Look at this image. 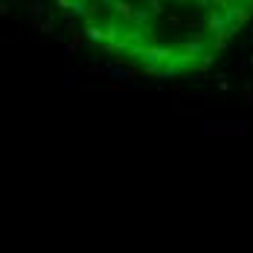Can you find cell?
I'll return each mask as SVG.
<instances>
[{
  "label": "cell",
  "instance_id": "cell-1",
  "mask_svg": "<svg viewBox=\"0 0 253 253\" xmlns=\"http://www.w3.org/2000/svg\"><path fill=\"white\" fill-rule=\"evenodd\" d=\"M204 134L207 137H230V140H239V137H248L251 134V123L248 120H207L204 123Z\"/></svg>",
  "mask_w": 253,
  "mask_h": 253
},
{
  "label": "cell",
  "instance_id": "cell-2",
  "mask_svg": "<svg viewBox=\"0 0 253 253\" xmlns=\"http://www.w3.org/2000/svg\"><path fill=\"white\" fill-rule=\"evenodd\" d=\"M175 50H177V55H175V58L180 61V67H183V64L195 61V58H198V55H201V52L207 50V44H204L201 38H192V35H189V38H183V41L177 44Z\"/></svg>",
  "mask_w": 253,
  "mask_h": 253
},
{
  "label": "cell",
  "instance_id": "cell-3",
  "mask_svg": "<svg viewBox=\"0 0 253 253\" xmlns=\"http://www.w3.org/2000/svg\"><path fill=\"white\" fill-rule=\"evenodd\" d=\"M111 9H114V15L117 18H123V24H131V18H134V3H128V0H111Z\"/></svg>",
  "mask_w": 253,
  "mask_h": 253
},
{
  "label": "cell",
  "instance_id": "cell-4",
  "mask_svg": "<svg viewBox=\"0 0 253 253\" xmlns=\"http://www.w3.org/2000/svg\"><path fill=\"white\" fill-rule=\"evenodd\" d=\"M204 26H207L210 32H218V29L230 26V18H227V15H218V12H210V15L204 18Z\"/></svg>",
  "mask_w": 253,
  "mask_h": 253
},
{
  "label": "cell",
  "instance_id": "cell-5",
  "mask_svg": "<svg viewBox=\"0 0 253 253\" xmlns=\"http://www.w3.org/2000/svg\"><path fill=\"white\" fill-rule=\"evenodd\" d=\"M55 21H58V15L50 12V15H44L35 26H38V32H41V35H52V32H55Z\"/></svg>",
  "mask_w": 253,
  "mask_h": 253
},
{
  "label": "cell",
  "instance_id": "cell-6",
  "mask_svg": "<svg viewBox=\"0 0 253 253\" xmlns=\"http://www.w3.org/2000/svg\"><path fill=\"white\" fill-rule=\"evenodd\" d=\"M177 26H189V29H201L204 18L201 15H177Z\"/></svg>",
  "mask_w": 253,
  "mask_h": 253
},
{
  "label": "cell",
  "instance_id": "cell-7",
  "mask_svg": "<svg viewBox=\"0 0 253 253\" xmlns=\"http://www.w3.org/2000/svg\"><path fill=\"white\" fill-rule=\"evenodd\" d=\"M84 38L87 41H93L96 47L102 44V26L99 24H84Z\"/></svg>",
  "mask_w": 253,
  "mask_h": 253
},
{
  "label": "cell",
  "instance_id": "cell-8",
  "mask_svg": "<svg viewBox=\"0 0 253 253\" xmlns=\"http://www.w3.org/2000/svg\"><path fill=\"white\" fill-rule=\"evenodd\" d=\"M44 15H47L44 12V0H29V18H32V24H38Z\"/></svg>",
  "mask_w": 253,
  "mask_h": 253
},
{
  "label": "cell",
  "instance_id": "cell-9",
  "mask_svg": "<svg viewBox=\"0 0 253 253\" xmlns=\"http://www.w3.org/2000/svg\"><path fill=\"white\" fill-rule=\"evenodd\" d=\"M233 102L242 105V108H253V87L251 90H239V93H233Z\"/></svg>",
  "mask_w": 253,
  "mask_h": 253
},
{
  "label": "cell",
  "instance_id": "cell-10",
  "mask_svg": "<svg viewBox=\"0 0 253 253\" xmlns=\"http://www.w3.org/2000/svg\"><path fill=\"white\" fill-rule=\"evenodd\" d=\"M154 15L149 12V9H134V18H131V26H143V24H149Z\"/></svg>",
  "mask_w": 253,
  "mask_h": 253
},
{
  "label": "cell",
  "instance_id": "cell-11",
  "mask_svg": "<svg viewBox=\"0 0 253 253\" xmlns=\"http://www.w3.org/2000/svg\"><path fill=\"white\" fill-rule=\"evenodd\" d=\"M140 32H143V41H146V44H160V38H157V32L152 29V24H143Z\"/></svg>",
  "mask_w": 253,
  "mask_h": 253
},
{
  "label": "cell",
  "instance_id": "cell-12",
  "mask_svg": "<svg viewBox=\"0 0 253 253\" xmlns=\"http://www.w3.org/2000/svg\"><path fill=\"white\" fill-rule=\"evenodd\" d=\"M146 9L152 15H163L166 12V0H146Z\"/></svg>",
  "mask_w": 253,
  "mask_h": 253
},
{
  "label": "cell",
  "instance_id": "cell-13",
  "mask_svg": "<svg viewBox=\"0 0 253 253\" xmlns=\"http://www.w3.org/2000/svg\"><path fill=\"white\" fill-rule=\"evenodd\" d=\"M84 6H87V0H70V12H73L76 18L84 15Z\"/></svg>",
  "mask_w": 253,
  "mask_h": 253
},
{
  "label": "cell",
  "instance_id": "cell-14",
  "mask_svg": "<svg viewBox=\"0 0 253 253\" xmlns=\"http://www.w3.org/2000/svg\"><path fill=\"white\" fill-rule=\"evenodd\" d=\"M67 82H64V87H67V90H79V87H82V79L79 76H73V73H67Z\"/></svg>",
  "mask_w": 253,
  "mask_h": 253
},
{
  "label": "cell",
  "instance_id": "cell-15",
  "mask_svg": "<svg viewBox=\"0 0 253 253\" xmlns=\"http://www.w3.org/2000/svg\"><path fill=\"white\" fill-rule=\"evenodd\" d=\"M64 58H79V44L67 41V44H64Z\"/></svg>",
  "mask_w": 253,
  "mask_h": 253
},
{
  "label": "cell",
  "instance_id": "cell-16",
  "mask_svg": "<svg viewBox=\"0 0 253 253\" xmlns=\"http://www.w3.org/2000/svg\"><path fill=\"white\" fill-rule=\"evenodd\" d=\"M230 47V41H221V38H212V44H210V50L212 52H224Z\"/></svg>",
  "mask_w": 253,
  "mask_h": 253
},
{
  "label": "cell",
  "instance_id": "cell-17",
  "mask_svg": "<svg viewBox=\"0 0 253 253\" xmlns=\"http://www.w3.org/2000/svg\"><path fill=\"white\" fill-rule=\"evenodd\" d=\"M108 90L111 93H123L126 90V82H108Z\"/></svg>",
  "mask_w": 253,
  "mask_h": 253
},
{
  "label": "cell",
  "instance_id": "cell-18",
  "mask_svg": "<svg viewBox=\"0 0 253 253\" xmlns=\"http://www.w3.org/2000/svg\"><path fill=\"white\" fill-rule=\"evenodd\" d=\"M0 18H12V6L0 0Z\"/></svg>",
  "mask_w": 253,
  "mask_h": 253
},
{
  "label": "cell",
  "instance_id": "cell-19",
  "mask_svg": "<svg viewBox=\"0 0 253 253\" xmlns=\"http://www.w3.org/2000/svg\"><path fill=\"white\" fill-rule=\"evenodd\" d=\"M236 67H239L242 73H245V70H251V64H248V58H239V61H236Z\"/></svg>",
  "mask_w": 253,
  "mask_h": 253
},
{
  "label": "cell",
  "instance_id": "cell-20",
  "mask_svg": "<svg viewBox=\"0 0 253 253\" xmlns=\"http://www.w3.org/2000/svg\"><path fill=\"white\" fill-rule=\"evenodd\" d=\"M230 3H233V0H210V6H221V9H227Z\"/></svg>",
  "mask_w": 253,
  "mask_h": 253
},
{
  "label": "cell",
  "instance_id": "cell-21",
  "mask_svg": "<svg viewBox=\"0 0 253 253\" xmlns=\"http://www.w3.org/2000/svg\"><path fill=\"white\" fill-rule=\"evenodd\" d=\"M52 38H55L58 44H67V35H64V32H52Z\"/></svg>",
  "mask_w": 253,
  "mask_h": 253
},
{
  "label": "cell",
  "instance_id": "cell-22",
  "mask_svg": "<svg viewBox=\"0 0 253 253\" xmlns=\"http://www.w3.org/2000/svg\"><path fill=\"white\" fill-rule=\"evenodd\" d=\"M55 6L58 9H70V0H55Z\"/></svg>",
  "mask_w": 253,
  "mask_h": 253
},
{
  "label": "cell",
  "instance_id": "cell-23",
  "mask_svg": "<svg viewBox=\"0 0 253 253\" xmlns=\"http://www.w3.org/2000/svg\"><path fill=\"white\" fill-rule=\"evenodd\" d=\"M172 3H177V6H189V0H172Z\"/></svg>",
  "mask_w": 253,
  "mask_h": 253
},
{
  "label": "cell",
  "instance_id": "cell-24",
  "mask_svg": "<svg viewBox=\"0 0 253 253\" xmlns=\"http://www.w3.org/2000/svg\"><path fill=\"white\" fill-rule=\"evenodd\" d=\"M248 64H251V67H253V55H248Z\"/></svg>",
  "mask_w": 253,
  "mask_h": 253
},
{
  "label": "cell",
  "instance_id": "cell-25",
  "mask_svg": "<svg viewBox=\"0 0 253 253\" xmlns=\"http://www.w3.org/2000/svg\"><path fill=\"white\" fill-rule=\"evenodd\" d=\"M166 3H172V0H166Z\"/></svg>",
  "mask_w": 253,
  "mask_h": 253
}]
</instances>
